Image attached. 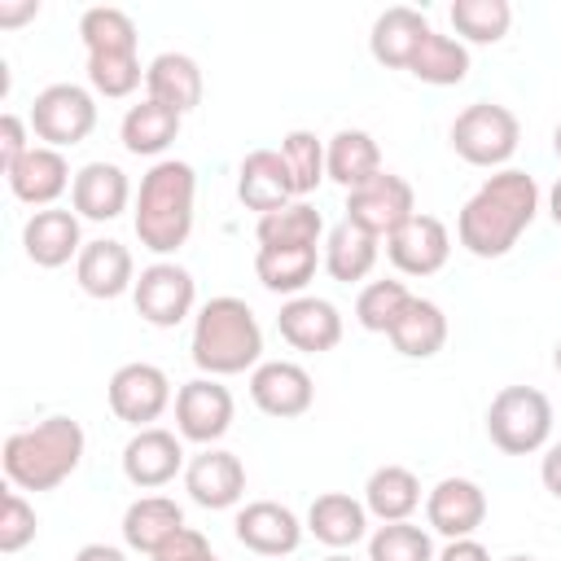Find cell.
I'll use <instances>...</instances> for the list:
<instances>
[{"label": "cell", "mask_w": 561, "mask_h": 561, "mask_svg": "<svg viewBox=\"0 0 561 561\" xmlns=\"http://www.w3.org/2000/svg\"><path fill=\"white\" fill-rule=\"evenodd\" d=\"M539 215V184L522 167L491 171L456 215V241L473 259H504Z\"/></svg>", "instance_id": "obj_1"}, {"label": "cell", "mask_w": 561, "mask_h": 561, "mask_svg": "<svg viewBox=\"0 0 561 561\" xmlns=\"http://www.w3.org/2000/svg\"><path fill=\"white\" fill-rule=\"evenodd\" d=\"M188 355L202 368V377L254 373L263 364V329H259V316L250 311V302L237 294L206 298L193 316Z\"/></svg>", "instance_id": "obj_2"}, {"label": "cell", "mask_w": 561, "mask_h": 561, "mask_svg": "<svg viewBox=\"0 0 561 561\" xmlns=\"http://www.w3.org/2000/svg\"><path fill=\"white\" fill-rule=\"evenodd\" d=\"M197 206V171L184 158H162L140 175V193L131 206V228L140 245L158 259L175 254L193 232Z\"/></svg>", "instance_id": "obj_3"}, {"label": "cell", "mask_w": 561, "mask_h": 561, "mask_svg": "<svg viewBox=\"0 0 561 561\" xmlns=\"http://www.w3.org/2000/svg\"><path fill=\"white\" fill-rule=\"evenodd\" d=\"M83 451H88V434L75 416H44L4 438L0 465L9 486L18 491H57L83 465Z\"/></svg>", "instance_id": "obj_4"}, {"label": "cell", "mask_w": 561, "mask_h": 561, "mask_svg": "<svg viewBox=\"0 0 561 561\" xmlns=\"http://www.w3.org/2000/svg\"><path fill=\"white\" fill-rule=\"evenodd\" d=\"M79 39L88 53V88L96 96L123 101L140 88L145 66L136 53V22L131 13L114 9V4H92L79 18Z\"/></svg>", "instance_id": "obj_5"}, {"label": "cell", "mask_w": 561, "mask_h": 561, "mask_svg": "<svg viewBox=\"0 0 561 561\" xmlns=\"http://www.w3.org/2000/svg\"><path fill=\"white\" fill-rule=\"evenodd\" d=\"M456 158H465L469 167H486V171H504L508 158L522 145V123L508 105L500 101H473L451 118L447 131Z\"/></svg>", "instance_id": "obj_6"}, {"label": "cell", "mask_w": 561, "mask_h": 561, "mask_svg": "<svg viewBox=\"0 0 561 561\" xmlns=\"http://www.w3.org/2000/svg\"><path fill=\"white\" fill-rule=\"evenodd\" d=\"M486 438L504 456H535L552 438V403L535 386H504L486 408Z\"/></svg>", "instance_id": "obj_7"}, {"label": "cell", "mask_w": 561, "mask_h": 561, "mask_svg": "<svg viewBox=\"0 0 561 561\" xmlns=\"http://www.w3.org/2000/svg\"><path fill=\"white\" fill-rule=\"evenodd\" d=\"M31 136L44 140L48 149H70L83 145L96 127V96L83 83H48L31 101Z\"/></svg>", "instance_id": "obj_8"}, {"label": "cell", "mask_w": 561, "mask_h": 561, "mask_svg": "<svg viewBox=\"0 0 561 561\" xmlns=\"http://www.w3.org/2000/svg\"><path fill=\"white\" fill-rule=\"evenodd\" d=\"M131 302H136V311H140L145 324L175 329L188 316H197V280L175 259H153L149 267H140L136 289H131Z\"/></svg>", "instance_id": "obj_9"}, {"label": "cell", "mask_w": 561, "mask_h": 561, "mask_svg": "<svg viewBox=\"0 0 561 561\" xmlns=\"http://www.w3.org/2000/svg\"><path fill=\"white\" fill-rule=\"evenodd\" d=\"M237 403L219 377H193L175 390V434L197 447H215L232 430Z\"/></svg>", "instance_id": "obj_10"}, {"label": "cell", "mask_w": 561, "mask_h": 561, "mask_svg": "<svg viewBox=\"0 0 561 561\" xmlns=\"http://www.w3.org/2000/svg\"><path fill=\"white\" fill-rule=\"evenodd\" d=\"M105 399H110V412L136 430H149L167 408H171V377L158 368V364H145V359H131L123 368H114L110 386H105Z\"/></svg>", "instance_id": "obj_11"}, {"label": "cell", "mask_w": 561, "mask_h": 561, "mask_svg": "<svg viewBox=\"0 0 561 561\" xmlns=\"http://www.w3.org/2000/svg\"><path fill=\"white\" fill-rule=\"evenodd\" d=\"M412 215H416V193H412V184H408L403 175H394V171H381V175H373L368 184H359V188L346 193V219H351L355 228L373 232L377 241L390 237L394 228H403Z\"/></svg>", "instance_id": "obj_12"}, {"label": "cell", "mask_w": 561, "mask_h": 561, "mask_svg": "<svg viewBox=\"0 0 561 561\" xmlns=\"http://www.w3.org/2000/svg\"><path fill=\"white\" fill-rule=\"evenodd\" d=\"M250 399L263 416L272 421H294L302 412H311L316 403V381L302 364L294 359H263L250 373Z\"/></svg>", "instance_id": "obj_13"}, {"label": "cell", "mask_w": 561, "mask_h": 561, "mask_svg": "<svg viewBox=\"0 0 561 561\" xmlns=\"http://www.w3.org/2000/svg\"><path fill=\"white\" fill-rule=\"evenodd\" d=\"M123 478L140 491H158L167 482H175V473H184V438L162 430V425H149V430H136L127 443H123Z\"/></svg>", "instance_id": "obj_14"}, {"label": "cell", "mask_w": 561, "mask_h": 561, "mask_svg": "<svg viewBox=\"0 0 561 561\" xmlns=\"http://www.w3.org/2000/svg\"><path fill=\"white\" fill-rule=\"evenodd\" d=\"M184 491H188V500L197 508H210V513L241 504V495H245V465H241V456L228 451V447H202L184 465Z\"/></svg>", "instance_id": "obj_15"}, {"label": "cell", "mask_w": 561, "mask_h": 561, "mask_svg": "<svg viewBox=\"0 0 561 561\" xmlns=\"http://www.w3.org/2000/svg\"><path fill=\"white\" fill-rule=\"evenodd\" d=\"M302 522L294 508L276 504V500H250L245 508H237L232 517V535L241 548H250L254 557H289L302 543Z\"/></svg>", "instance_id": "obj_16"}, {"label": "cell", "mask_w": 561, "mask_h": 561, "mask_svg": "<svg viewBox=\"0 0 561 561\" xmlns=\"http://www.w3.org/2000/svg\"><path fill=\"white\" fill-rule=\"evenodd\" d=\"M386 259L403 276H434L451 259V232H447V224L438 215H421L416 210L403 228H394L386 237Z\"/></svg>", "instance_id": "obj_17"}, {"label": "cell", "mask_w": 561, "mask_h": 561, "mask_svg": "<svg viewBox=\"0 0 561 561\" xmlns=\"http://www.w3.org/2000/svg\"><path fill=\"white\" fill-rule=\"evenodd\" d=\"M276 329L280 337L302 351V355H324L342 342V311L320 298V294H298V298H285L280 302V316H276Z\"/></svg>", "instance_id": "obj_18"}, {"label": "cell", "mask_w": 561, "mask_h": 561, "mask_svg": "<svg viewBox=\"0 0 561 561\" xmlns=\"http://www.w3.org/2000/svg\"><path fill=\"white\" fill-rule=\"evenodd\" d=\"M425 522L443 539H469L486 522V491L473 478H443L425 491Z\"/></svg>", "instance_id": "obj_19"}, {"label": "cell", "mask_w": 561, "mask_h": 561, "mask_svg": "<svg viewBox=\"0 0 561 561\" xmlns=\"http://www.w3.org/2000/svg\"><path fill=\"white\" fill-rule=\"evenodd\" d=\"M83 228L79 215L66 206H48V210H31V219L22 224V250L35 267H66L70 259L83 254Z\"/></svg>", "instance_id": "obj_20"}, {"label": "cell", "mask_w": 561, "mask_h": 561, "mask_svg": "<svg viewBox=\"0 0 561 561\" xmlns=\"http://www.w3.org/2000/svg\"><path fill=\"white\" fill-rule=\"evenodd\" d=\"M131 202V180L118 162H83L75 171V184H70V210L79 219H92V224H110L127 210Z\"/></svg>", "instance_id": "obj_21"}, {"label": "cell", "mask_w": 561, "mask_h": 561, "mask_svg": "<svg viewBox=\"0 0 561 561\" xmlns=\"http://www.w3.org/2000/svg\"><path fill=\"white\" fill-rule=\"evenodd\" d=\"M75 280H79V289H83L88 298H101V302L123 298V294L136 289V259H131V250H127L123 241L96 237V241H88L83 254L75 259Z\"/></svg>", "instance_id": "obj_22"}, {"label": "cell", "mask_w": 561, "mask_h": 561, "mask_svg": "<svg viewBox=\"0 0 561 561\" xmlns=\"http://www.w3.org/2000/svg\"><path fill=\"white\" fill-rule=\"evenodd\" d=\"M237 197L245 210H259V215H272L289 202H298V188H294V175L280 158V149H250L237 167Z\"/></svg>", "instance_id": "obj_23"}, {"label": "cell", "mask_w": 561, "mask_h": 561, "mask_svg": "<svg viewBox=\"0 0 561 561\" xmlns=\"http://www.w3.org/2000/svg\"><path fill=\"white\" fill-rule=\"evenodd\" d=\"M4 180H9V193H13L18 202H26V206H35V210H48V206H57V197L75 184V171H70V162H66L61 149L35 145L13 171H4Z\"/></svg>", "instance_id": "obj_24"}, {"label": "cell", "mask_w": 561, "mask_h": 561, "mask_svg": "<svg viewBox=\"0 0 561 561\" xmlns=\"http://www.w3.org/2000/svg\"><path fill=\"white\" fill-rule=\"evenodd\" d=\"M430 31H434V26H430V18H425L421 9L390 4V9L377 13V22H373V31H368V53H373V61L386 66V70H408L412 57H416V48H421V39H425Z\"/></svg>", "instance_id": "obj_25"}, {"label": "cell", "mask_w": 561, "mask_h": 561, "mask_svg": "<svg viewBox=\"0 0 561 561\" xmlns=\"http://www.w3.org/2000/svg\"><path fill=\"white\" fill-rule=\"evenodd\" d=\"M302 526H307V535H316L324 548L346 552V548H355V543L368 539V508H364V500H355V495H346V491H324V495L311 500Z\"/></svg>", "instance_id": "obj_26"}, {"label": "cell", "mask_w": 561, "mask_h": 561, "mask_svg": "<svg viewBox=\"0 0 561 561\" xmlns=\"http://www.w3.org/2000/svg\"><path fill=\"white\" fill-rule=\"evenodd\" d=\"M145 92H149V101H158V105H167L184 118L188 110L202 105L206 79H202V66L188 53H158L145 66Z\"/></svg>", "instance_id": "obj_27"}, {"label": "cell", "mask_w": 561, "mask_h": 561, "mask_svg": "<svg viewBox=\"0 0 561 561\" xmlns=\"http://www.w3.org/2000/svg\"><path fill=\"white\" fill-rule=\"evenodd\" d=\"M324 171L333 184H342L346 193L368 184L373 175H381V149L373 140V131L364 127H342L324 140Z\"/></svg>", "instance_id": "obj_28"}, {"label": "cell", "mask_w": 561, "mask_h": 561, "mask_svg": "<svg viewBox=\"0 0 561 561\" xmlns=\"http://www.w3.org/2000/svg\"><path fill=\"white\" fill-rule=\"evenodd\" d=\"M180 114L175 110H167V105H158V101H136V105H127V114H123V123H118V140H123V149L127 153H136V158H158L162 162V153L175 145V136H180Z\"/></svg>", "instance_id": "obj_29"}, {"label": "cell", "mask_w": 561, "mask_h": 561, "mask_svg": "<svg viewBox=\"0 0 561 561\" xmlns=\"http://www.w3.org/2000/svg\"><path fill=\"white\" fill-rule=\"evenodd\" d=\"M386 337L403 359H434L447 346V316H443V307L434 298H416L412 294L403 316L394 320V329Z\"/></svg>", "instance_id": "obj_30"}, {"label": "cell", "mask_w": 561, "mask_h": 561, "mask_svg": "<svg viewBox=\"0 0 561 561\" xmlns=\"http://www.w3.org/2000/svg\"><path fill=\"white\" fill-rule=\"evenodd\" d=\"M377 259H381V241L373 232L355 228L351 219H342V224H333L324 232V259L320 263H324V272L333 280H342V285L368 280V272L377 267Z\"/></svg>", "instance_id": "obj_31"}, {"label": "cell", "mask_w": 561, "mask_h": 561, "mask_svg": "<svg viewBox=\"0 0 561 561\" xmlns=\"http://www.w3.org/2000/svg\"><path fill=\"white\" fill-rule=\"evenodd\" d=\"M180 526H184V508H180L171 495H140V500H131L127 513H123V543H127L131 552L153 557Z\"/></svg>", "instance_id": "obj_32"}, {"label": "cell", "mask_w": 561, "mask_h": 561, "mask_svg": "<svg viewBox=\"0 0 561 561\" xmlns=\"http://www.w3.org/2000/svg\"><path fill=\"white\" fill-rule=\"evenodd\" d=\"M364 508L377 522H412L421 508V478L408 465H381L364 482Z\"/></svg>", "instance_id": "obj_33"}, {"label": "cell", "mask_w": 561, "mask_h": 561, "mask_svg": "<svg viewBox=\"0 0 561 561\" xmlns=\"http://www.w3.org/2000/svg\"><path fill=\"white\" fill-rule=\"evenodd\" d=\"M316 245H259L254 250V276L263 289L272 294H285V298H298L307 294L311 276H316Z\"/></svg>", "instance_id": "obj_34"}, {"label": "cell", "mask_w": 561, "mask_h": 561, "mask_svg": "<svg viewBox=\"0 0 561 561\" xmlns=\"http://www.w3.org/2000/svg\"><path fill=\"white\" fill-rule=\"evenodd\" d=\"M469 70H473L469 44H460L456 35H443V31H430L421 39L412 66H408V75L421 79V83H430V88H456V83L469 79Z\"/></svg>", "instance_id": "obj_35"}, {"label": "cell", "mask_w": 561, "mask_h": 561, "mask_svg": "<svg viewBox=\"0 0 561 561\" xmlns=\"http://www.w3.org/2000/svg\"><path fill=\"white\" fill-rule=\"evenodd\" d=\"M320 237H324V219L302 197L272 210V215H259V224H254L259 245H320Z\"/></svg>", "instance_id": "obj_36"}, {"label": "cell", "mask_w": 561, "mask_h": 561, "mask_svg": "<svg viewBox=\"0 0 561 561\" xmlns=\"http://www.w3.org/2000/svg\"><path fill=\"white\" fill-rule=\"evenodd\" d=\"M451 26L460 44H500L513 26V4L508 0H456Z\"/></svg>", "instance_id": "obj_37"}, {"label": "cell", "mask_w": 561, "mask_h": 561, "mask_svg": "<svg viewBox=\"0 0 561 561\" xmlns=\"http://www.w3.org/2000/svg\"><path fill=\"white\" fill-rule=\"evenodd\" d=\"M434 539L416 522H381L368 535V561H434Z\"/></svg>", "instance_id": "obj_38"}, {"label": "cell", "mask_w": 561, "mask_h": 561, "mask_svg": "<svg viewBox=\"0 0 561 561\" xmlns=\"http://www.w3.org/2000/svg\"><path fill=\"white\" fill-rule=\"evenodd\" d=\"M280 158H285V167H289V175H294L298 197L316 193L320 180H329V171H324V140H320L316 131H302V127L285 131V136H280Z\"/></svg>", "instance_id": "obj_39"}, {"label": "cell", "mask_w": 561, "mask_h": 561, "mask_svg": "<svg viewBox=\"0 0 561 561\" xmlns=\"http://www.w3.org/2000/svg\"><path fill=\"white\" fill-rule=\"evenodd\" d=\"M408 298H412V294H408L403 280H368V285L359 289V298H355V320H359V329H368V333H390L394 320L403 316Z\"/></svg>", "instance_id": "obj_40"}, {"label": "cell", "mask_w": 561, "mask_h": 561, "mask_svg": "<svg viewBox=\"0 0 561 561\" xmlns=\"http://www.w3.org/2000/svg\"><path fill=\"white\" fill-rule=\"evenodd\" d=\"M35 530H39V522H35L31 500L18 486H9L4 504H0V552H9V557L22 552L26 543H35Z\"/></svg>", "instance_id": "obj_41"}, {"label": "cell", "mask_w": 561, "mask_h": 561, "mask_svg": "<svg viewBox=\"0 0 561 561\" xmlns=\"http://www.w3.org/2000/svg\"><path fill=\"white\" fill-rule=\"evenodd\" d=\"M31 149H35L31 145V123L22 114L4 110V118H0V171H13Z\"/></svg>", "instance_id": "obj_42"}, {"label": "cell", "mask_w": 561, "mask_h": 561, "mask_svg": "<svg viewBox=\"0 0 561 561\" xmlns=\"http://www.w3.org/2000/svg\"><path fill=\"white\" fill-rule=\"evenodd\" d=\"M215 548H210V539L202 535V530H193V526H180L158 552H153V561H202V557H210Z\"/></svg>", "instance_id": "obj_43"}, {"label": "cell", "mask_w": 561, "mask_h": 561, "mask_svg": "<svg viewBox=\"0 0 561 561\" xmlns=\"http://www.w3.org/2000/svg\"><path fill=\"white\" fill-rule=\"evenodd\" d=\"M539 482L548 495L561 500V443H548L543 447V460H539Z\"/></svg>", "instance_id": "obj_44"}, {"label": "cell", "mask_w": 561, "mask_h": 561, "mask_svg": "<svg viewBox=\"0 0 561 561\" xmlns=\"http://www.w3.org/2000/svg\"><path fill=\"white\" fill-rule=\"evenodd\" d=\"M434 561H491V552L469 535V539H447V548Z\"/></svg>", "instance_id": "obj_45"}, {"label": "cell", "mask_w": 561, "mask_h": 561, "mask_svg": "<svg viewBox=\"0 0 561 561\" xmlns=\"http://www.w3.org/2000/svg\"><path fill=\"white\" fill-rule=\"evenodd\" d=\"M31 18H39V0H0V26H22Z\"/></svg>", "instance_id": "obj_46"}, {"label": "cell", "mask_w": 561, "mask_h": 561, "mask_svg": "<svg viewBox=\"0 0 561 561\" xmlns=\"http://www.w3.org/2000/svg\"><path fill=\"white\" fill-rule=\"evenodd\" d=\"M75 561H127V552L114 548V543H83V548L75 552Z\"/></svg>", "instance_id": "obj_47"}, {"label": "cell", "mask_w": 561, "mask_h": 561, "mask_svg": "<svg viewBox=\"0 0 561 561\" xmlns=\"http://www.w3.org/2000/svg\"><path fill=\"white\" fill-rule=\"evenodd\" d=\"M548 215H552V224L561 228V175H557L552 188H548Z\"/></svg>", "instance_id": "obj_48"}, {"label": "cell", "mask_w": 561, "mask_h": 561, "mask_svg": "<svg viewBox=\"0 0 561 561\" xmlns=\"http://www.w3.org/2000/svg\"><path fill=\"white\" fill-rule=\"evenodd\" d=\"M552 153H557V158H561V123H557V127H552Z\"/></svg>", "instance_id": "obj_49"}, {"label": "cell", "mask_w": 561, "mask_h": 561, "mask_svg": "<svg viewBox=\"0 0 561 561\" xmlns=\"http://www.w3.org/2000/svg\"><path fill=\"white\" fill-rule=\"evenodd\" d=\"M324 561H355V557H351V552H329Z\"/></svg>", "instance_id": "obj_50"}, {"label": "cell", "mask_w": 561, "mask_h": 561, "mask_svg": "<svg viewBox=\"0 0 561 561\" xmlns=\"http://www.w3.org/2000/svg\"><path fill=\"white\" fill-rule=\"evenodd\" d=\"M552 368L561 373V342H557V351H552Z\"/></svg>", "instance_id": "obj_51"}, {"label": "cell", "mask_w": 561, "mask_h": 561, "mask_svg": "<svg viewBox=\"0 0 561 561\" xmlns=\"http://www.w3.org/2000/svg\"><path fill=\"white\" fill-rule=\"evenodd\" d=\"M504 561H535V557H526V552H513V557H504Z\"/></svg>", "instance_id": "obj_52"}, {"label": "cell", "mask_w": 561, "mask_h": 561, "mask_svg": "<svg viewBox=\"0 0 561 561\" xmlns=\"http://www.w3.org/2000/svg\"><path fill=\"white\" fill-rule=\"evenodd\" d=\"M202 561H219V557H215V552H210V557H202Z\"/></svg>", "instance_id": "obj_53"}]
</instances>
